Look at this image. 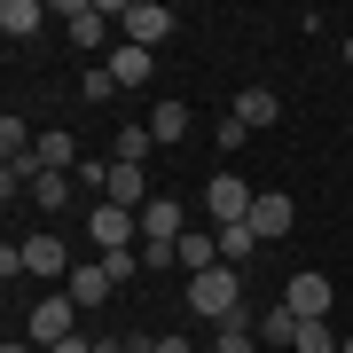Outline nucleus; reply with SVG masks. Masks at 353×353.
Here are the masks:
<instances>
[{"instance_id":"nucleus-10","label":"nucleus","mask_w":353,"mask_h":353,"mask_svg":"<svg viewBox=\"0 0 353 353\" xmlns=\"http://www.w3.org/2000/svg\"><path fill=\"white\" fill-rule=\"evenodd\" d=\"M16 259H24V275H63V283H71V252H63V236H24V243H16Z\"/></svg>"},{"instance_id":"nucleus-27","label":"nucleus","mask_w":353,"mask_h":353,"mask_svg":"<svg viewBox=\"0 0 353 353\" xmlns=\"http://www.w3.org/2000/svg\"><path fill=\"white\" fill-rule=\"evenodd\" d=\"M150 353H196V338H150Z\"/></svg>"},{"instance_id":"nucleus-16","label":"nucleus","mask_w":353,"mask_h":353,"mask_svg":"<svg viewBox=\"0 0 353 353\" xmlns=\"http://www.w3.org/2000/svg\"><path fill=\"white\" fill-rule=\"evenodd\" d=\"M212 353H259V322H252V314H228V322L212 330Z\"/></svg>"},{"instance_id":"nucleus-1","label":"nucleus","mask_w":353,"mask_h":353,"mask_svg":"<svg viewBox=\"0 0 353 353\" xmlns=\"http://www.w3.org/2000/svg\"><path fill=\"white\" fill-rule=\"evenodd\" d=\"M189 314L212 322V330H220L228 314H243V283H236V267H228V259L204 267V275H189Z\"/></svg>"},{"instance_id":"nucleus-28","label":"nucleus","mask_w":353,"mask_h":353,"mask_svg":"<svg viewBox=\"0 0 353 353\" xmlns=\"http://www.w3.org/2000/svg\"><path fill=\"white\" fill-rule=\"evenodd\" d=\"M48 353H94V338H63V345H48Z\"/></svg>"},{"instance_id":"nucleus-7","label":"nucleus","mask_w":353,"mask_h":353,"mask_svg":"<svg viewBox=\"0 0 353 353\" xmlns=\"http://www.w3.org/2000/svg\"><path fill=\"white\" fill-rule=\"evenodd\" d=\"M252 196H259V189H243L236 173L204 181V220H212V228H236V220H252Z\"/></svg>"},{"instance_id":"nucleus-6","label":"nucleus","mask_w":353,"mask_h":353,"mask_svg":"<svg viewBox=\"0 0 353 353\" xmlns=\"http://www.w3.org/2000/svg\"><path fill=\"white\" fill-rule=\"evenodd\" d=\"M24 330H32V345H39V353L63 345V338H79V306H71V290H63V299H39L32 314H24Z\"/></svg>"},{"instance_id":"nucleus-14","label":"nucleus","mask_w":353,"mask_h":353,"mask_svg":"<svg viewBox=\"0 0 353 353\" xmlns=\"http://www.w3.org/2000/svg\"><path fill=\"white\" fill-rule=\"evenodd\" d=\"M110 275H102V259H87V267H79V275H71V306H79V314H87V306H102V299H110Z\"/></svg>"},{"instance_id":"nucleus-11","label":"nucleus","mask_w":353,"mask_h":353,"mask_svg":"<svg viewBox=\"0 0 353 353\" xmlns=\"http://www.w3.org/2000/svg\"><path fill=\"white\" fill-rule=\"evenodd\" d=\"M189 126H196V118H189V102H181V94H165L157 110H150V134H157V150H165V141H189Z\"/></svg>"},{"instance_id":"nucleus-13","label":"nucleus","mask_w":353,"mask_h":353,"mask_svg":"<svg viewBox=\"0 0 353 353\" xmlns=\"http://www.w3.org/2000/svg\"><path fill=\"white\" fill-rule=\"evenodd\" d=\"M150 71H157L150 48H110V79L118 87H150Z\"/></svg>"},{"instance_id":"nucleus-26","label":"nucleus","mask_w":353,"mask_h":353,"mask_svg":"<svg viewBox=\"0 0 353 353\" xmlns=\"http://www.w3.org/2000/svg\"><path fill=\"white\" fill-rule=\"evenodd\" d=\"M212 141H220V150H243V141H252V126H243V118H236V110H228V118H220V126H212Z\"/></svg>"},{"instance_id":"nucleus-15","label":"nucleus","mask_w":353,"mask_h":353,"mask_svg":"<svg viewBox=\"0 0 353 353\" xmlns=\"http://www.w3.org/2000/svg\"><path fill=\"white\" fill-rule=\"evenodd\" d=\"M110 157H118V165H150V157H157V134H150V126H141V118H134V126H118Z\"/></svg>"},{"instance_id":"nucleus-30","label":"nucleus","mask_w":353,"mask_h":353,"mask_svg":"<svg viewBox=\"0 0 353 353\" xmlns=\"http://www.w3.org/2000/svg\"><path fill=\"white\" fill-rule=\"evenodd\" d=\"M345 71H353V39H345Z\"/></svg>"},{"instance_id":"nucleus-21","label":"nucleus","mask_w":353,"mask_h":353,"mask_svg":"<svg viewBox=\"0 0 353 353\" xmlns=\"http://www.w3.org/2000/svg\"><path fill=\"white\" fill-rule=\"evenodd\" d=\"M71 189H79V181H71V173H39V181H32V189H24V196L39 204V212H63V204H71Z\"/></svg>"},{"instance_id":"nucleus-22","label":"nucleus","mask_w":353,"mask_h":353,"mask_svg":"<svg viewBox=\"0 0 353 353\" xmlns=\"http://www.w3.org/2000/svg\"><path fill=\"white\" fill-rule=\"evenodd\" d=\"M212 236H220V259H228V267H243V259L259 252V236H252V220H236V228H212Z\"/></svg>"},{"instance_id":"nucleus-18","label":"nucleus","mask_w":353,"mask_h":353,"mask_svg":"<svg viewBox=\"0 0 353 353\" xmlns=\"http://www.w3.org/2000/svg\"><path fill=\"white\" fill-rule=\"evenodd\" d=\"M79 165H87V157H79L71 134H39V173H79Z\"/></svg>"},{"instance_id":"nucleus-25","label":"nucleus","mask_w":353,"mask_h":353,"mask_svg":"<svg viewBox=\"0 0 353 353\" xmlns=\"http://www.w3.org/2000/svg\"><path fill=\"white\" fill-rule=\"evenodd\" d=\"M79 94H87V102H110V94H118V79H110V63H94L87 79H79Z\"/></svg>"},{"instance_id":"nucleus-5","label":"nucleus","mask_w":353,"mask_h":353,"mask_svg":"<svg viewBox=\"0 0 353 353\" xmlns=\"http://www.w3.org/2000/svg\"><path fill=\"white\" fill-rule=\"evenodd\" d=\"M87 236H94V252H134L141 212H126V204H110V196H102L94 212H87Z\"/></svg>"},{"instance_id":"nucleus-3","label":"nucleus","mask_w":353,"mask_h":353,"mask_svg":"<svg viewBox=\"0 0 353 353\" xmlns=\"http://www.w3.org/2000/svg\"><path fill=\"white\" fill-rule=\"evenodd\" d=\"M118 24H126V48H165V39H173V24H181V16L173 8H165V0H126V8H118Z\"/></svg>"},{"instance_id":"nucleus-4","label":"nucleus","mask_w":353,"mask_h":353,"mask_svg":"<svg viewBox=\"0 0 353 353\" xmlns=\"http://www.w3.org/2000/svg\"><path fill=\"white\" fill-rule=\"evenodd\" d=\"M330 299H338V283H330L322 267H299V275L283 283V306H290L299 322H330Z\"/></svg>"},{"instance_id":"nucleus-17","label":"nucleus","mask_w":353,"mask_h":353,"mask_svg":"<svg viewBox=\"0 0 353 353\" xmlns=\"http://www.w3.org/2000/svg\"><path fill=\"white\" fill-rule=\"evenodd\" d=\"M39 24H48V8H39V0H0V32H8V39H32Z\"/></svg>"},{"instance_id":"nucleus-2","label":"nucleus","mask_w":353,"mask_h":353,"mask_svg":"<svg viewBox=\"0 0 353 353\" xmlns=\"http://www.w3.org/2000/svg\"><path fill=\"white\" fill-rule=\"evenodd\" d=\"M118 8H126V0H118ZM118 8H110V0H63V8H55V24L71 32L79 55H87V48H102V32L118 24Z\"/></svg>"},{"instance_id":"nucleus-24","label":"nucleus","mask_w":353,"mask_h":353,"mask_svg":"<svg viewBox=\"0 0 353 353\" xmlns=\"http://www.w3.org/2000/svg\"><path fill=\"white\" fill-rule=\"evenodd\" d=\"M102 275H110V283H134V275H150V267H141V252H102Z\"/></svg>"},{"instance_id":"nucleus-29","label":"nucleus","mask_w":353,"mask_h":353,"mask_svg":"<svg viewBox=\"0 0 353 353\" xmlns=\"http://www.w3.org/2000/svg\"><path fill=\"white\" fill-rule=\"evenodd\" d=\"M0 353H32V345H24V338H8V345H0Z\"/></svg>"},{"instance_id":"nucleus-12","label":"nucleus","mask_w":353,"mask_h":353,"mask_svg":"<svg viewBox=\"0 0 353 353\" xmlns=\"http://www.w3.org/2000/svg\"><path fill=\"white\" fill-rule=\"evenodd\" d=\"M236 118H243L252 134L275 126V118H283V94H275V87H243V94H236Z\"/></svg>"},{"instance_id":"nucleus-20","label":"nucleus","mask_w":353,"mask_h":353,"mask_svg":"<svg viewBox=\"0 0 353 353\" xmlns=\"http://www.w3.org/2000/svg\"><path fill=\"white\" fill-rule=\"evenodd\" d=\"M110 204H126V212H141V204H150V189H141V165H118V157H110Z\"/></svg>"},{"instance_id":"nucleus-31","label":"nucleus","mask_w":353,"mask_h":353,"mask_svg":"<svg viewBox=\"0 0 353 353\" xmlns=\"http://www.w3.org/2000/svg\"><path fill=\"white\" fill-rule=\"evenodd\" d=\"M345 353H353V338H345Z\"/></svg>"},{"instance_id":"nucleus-8","label":"nucleus","mask_w":353,"mask_h":353,"mask_svg":"<svg viewBox=\"0 0 353 353\" xmlns=\"http://www.w3.org/2000/svg\"><path fill=\"white\" fill-rule=\"evenodd\" d=\"M290 228H299V204H290L283 189H259V196H252V236H259V243H283Z\"/></svg>"},{"instance_id":"nucleus-9","label":"nucleus","mask_w":353,"mask_h":353,"mask_svg":"<svg viewBox=\"0 0 353 353\" xmlns=\"http://www.w3.org/2000/svg\"><path fill=\"white\" fill-rule=\"evenodd\" d=\"M181 236H189L181 196H150V204H141V243H181Z\"/></svg>"},{"instance_id":"nucleus-19","label":"nucleus","mask_w":353,"mask_h":353,"mask_svg":"<svg viewBox=\"0 0 353 353\" xmlns=\"http://www.w3.org/2000/svg\"><path fill=\"white\" fill-rule=\"evenodd\" d=\"M259 345H267V353H275V345H299V314H290L283 299H275V306L259 314Z\"/></svg>"},{"instance_id":"nucleus-23","label":"nucleus","mask_w":353,"mask_h":353,"mask_svg":"<svg viewBox=\"0 0 353 353\" xmlns=\"http://www.w3.org/2000/svg\"><path fill=\"white\" fill-rule=\"evenodd\" d=\"M290 353H345V338H330V322H299V345Z\"/></svg>"}]
</instances>
